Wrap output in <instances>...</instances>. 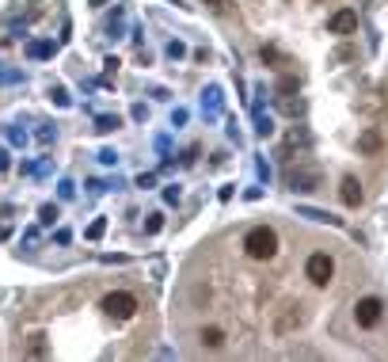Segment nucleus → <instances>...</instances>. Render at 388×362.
I'll list each match as a JSON object with an SVG mask.
<instances>
[{
  "label": "nucleus",
  "mask_w": 388,
  "mask_h": 362,
  "mask_svg": "<svg viewBox=\"0 0 388 362\" xmlns=\"http://www.w3.org/2000/svg\"><path fill=\"white\" fill-rule=\"evenodd\" d=\"M305 275H308V282H312V286H327V282H331V275H335V263H331V256H327V252H312V256H308V263H305Z\"/></svg>",
  "instance_id": "3"
},
{
  "label": "nucleus",
  "mask_w": 388,
  "mask_h": 362,
  "mask_svg": "<svg viewBox=\"0 0 388 362\" xmlns=\"http://www.w3.org/2000/svg\"><path fill=\"white\" fill-rule=\"evenodd\" d=\"M354 27H358V12H350V8H343V12H335V15H331L327 31H331V35H350Z\"/></svg>",
  "instance_id": "5"
},
{
  "label": "nucleus",
  "mask_w": 388,
  "mask_h": 362,
  "mask_svg": "<svg viewBox=\"0 0 388 362\" xmlns=\"http://www.w3.org/2000/svg\"><path fill=\"white\" fill-rule=\"evenodd\" d=\"M118 126V118H99V130H103V134H107V130H115Z\"/></svg>",
  "instance_id": "10"
},
{
  "label": "nucleus",
  "mask_w": 388,
  "mask_h": 362,
  "mask_svg": "<svg viewBox=\"0 0 388 362\" xmlns=\"http://www.w3.org/2000/svg\"><path fill=\"white\" fill-rule=\"evenodd\" d=\"M103 229H107V221H96V225L88 229V237H92V240H96V237H103Z\"/></svg>",
  "instance_id": "9"
},
{
  "label": "nucleus",
  "mask_w": 388,
  "mask_h": 362,
  "mask_svg": "<svg viewBox=\"0 0 388 362\" xmlns=\"http://www.w3.org/2000/svg\"><path fill=\"white\" fill-rule=\"evenodd\" d=\"M293 88H297V80H293V77H286V80L278 85V92H293Z\"/></svg>",
  "instance_id": "12"
},
{
  "label": "nucleus",
  "mask_w": 388,
  "mask_h": 362,
  "mask_svg": "<svg viewBox=\"0 0 388 362\" xmlns=\"http://www.w3.org/2000/svg\"><path fill=\"white\" fill-rule=\"evenodd\" d=\"M244 252L251 259H274V252H278V233L267 225H255L251 233L244 237Z\"/></svg>",
  "instance_id": "1"
},
{
  "label": "nucleus",
  "mask_w": 388,
  "mask_h": 362,
  "mask_svg": "<svg viewBox=\"0 0 388 362\" xmlns=\"http://www.w3.org/2000/svg\"><path fill=\"white\" fill-rule=\"evenodd\" d=\"M54 218H58V210H54V206H42V221H46V225H50Z\"/></svg>",
  "instance_id": "11"
},
{
  "label": "nucleus",
  "mask_w": 388,
  "mask_h": 362,
  "mask_svg": "<svg viewBox=\"0 0 388 362\" xmlns=\"http://www.w3.org/2000/svg\"><path fill=\"white\" fill-rule=\"evenodd\" d=\"M221 343H225V332H221V328H202V347L217 351Z\"/></svg>",
  "instance_id": "8"
},
{
  "label": "nucleus",
  "mask_w": 388,
  "mask_h": 362,
  "mask_svg": "<svg viewBox=\"0 0 388 362\" xmlns=\"http://www.w3.org/2000/svg\"><path fill=\"white\" fill-rule=\"evenodd\" d=\"M99 309L107 313V317H115V320H130L137 313V298L126 294V290H115V294H107V298L99 301Z\"/></svg>",
  "instance_id": "2"
},
{
  "label": "nucleus",
  "mask_w": 388,
  "mask_h": 362,
  "mask_svg": "<svg viewBox=\"0 0 388 362\" xmlns=\"http://www.w3.org/2000/svg\"><path fill=\"white\" fill-rule=\"evenodd\" d=\"M339 194H343L346 206H358V202H362V183H358L354 175H346V180H343V191H339Z\"/></svg>",
  "instance_id": "6"
},
{
  "label": "nucleus",
  "mask_w": 388,
  "mask_h": 362,
  "mask_svg": "<svg viewBox=\"0 0 388 362\" xmlns=\"http://www.w3.org/2000/svg\"><path fill=\"white\" fill-rule=\"evenodd\" d=\"M358 149H362V153H369V156H373L377 149H381V134H377V130H365V134H362V137H358Z\"/></svg>",
  "instance_id": "7"
},
{
  "label": "nucleus",
  "mask_w": 388,
  "mask_h": 362,
  "mask_svg": "<svg viewBox=\"0 0 388 362\" xmlns=\"http://www.w3.org/2000/svg\"><path fill=\"white\" fill-rule=\"evenodd\" d=\"M354 320H358V328H377V324L384 320V301L381 298H362L354 305Z\"/></svg>",
  "instance_id": "4"
},
{
  "label": "nucleus",
  "mask_w": 388,
  "mask_h": 362,
  "mask_svg": "<svg viewBox=\"0 0 388 362\" xmlns=\"http://www.w3.org/2000/svg\"><path fill=\"white\" fill-rule=\"evenodd\" d=\"M206 4L217 8V12H225V8H229V0H206Z\"/></svg>",
  "instance_id": "13"
}]
</instances>
